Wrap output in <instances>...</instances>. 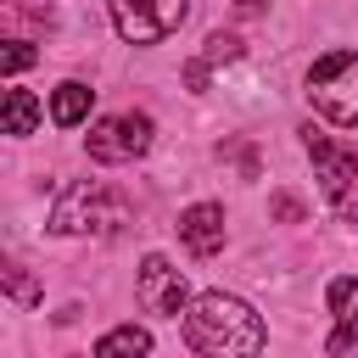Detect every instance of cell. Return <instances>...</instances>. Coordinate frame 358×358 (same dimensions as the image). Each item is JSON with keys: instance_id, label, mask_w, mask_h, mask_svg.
Instances as JSON below:
<instances>
[{"instance_id": "cell-8", "label": "cell", "mask_w": 358, "mask_h": 358, "mask_svg": "<svg viewBox=\"0 0 358 358\" xmlns=\"http://www.w3.org/2000/svg\"><path fill=\"white\" fill-rule=\"evenodd\" d=\"M179 241L196 252V257H213L224 246V207L218 201H196L179 213Z\"/></svg>"}, {"instance_id": "cell-10", "label": "cell", "mask_w": 358, "mask_h": 358, "mask_svg": "<svg viewBox=\"0 0 358 358\" xmlns=\"http://www.w3.org/2000/svg\"><path fill=\"white\" fill-rule=\"evenodd\" d=\"M90 101H95V90L78 84V78H67V84H56V95H50V117H56L62 129H78V123L90 117Z\"/></svg>"}, {"instance_id": "cell-2", "label": "cell", "mask_w": 358, "mask_h": 358, "mask_svg": "<svg viewBox=\"0 0 358 358\" xmlns=\"http://www.w3.org/2000/svg\"><path fill=\"white\" fill-rule=\"evenodd\" d=\"M308 101L336 129H358V50H330L308 73Z\"/></svg>"}, {"instance_id": "cell-3", "label": "cell", "mask_w": 358, "mask_h": 358, "mask_svg": "<svg viewBox=\"0 0 358 358\" xmlns=\"http://www.w3.org/2000/svg\"><path fill=\"white\" fill-rule=\"evenodd\" d=\"M123 224V201L101 185V179H78L62 190V201L50 207V229L56 235H90V229H117Z\"/></svg>"}, {"instance_id": "cell-12", "label": "cell", "mask_w": 358, "mask_h": 358, "mask_svg": "<svg viewBox=\"0 0 358 358\" xmlns=\"http://www.w3.org/2000/svg\"><path fill=\"white\" fill-rule=\"evenodd\" d=\"M39 117H45V112H39L34 90H17V84H11V90H6V134H34Z\"/></svg>"}, {"instance_id": "cell-4", "label": "cell", "mask_w": 358, "mask_h": 358, "mask_svg": "<svg viewBox=\"0 0 358 358\" xmlns=\"http://www.w3.org/2000/svg\"><path fill=\"white\" fill-rule=\"evenodd\" d=\"M308 157L319 168V190L336 207V218H358V157L319 129H308Z\"/></svg>"}, {"instance_id": "cell-6", "label": "cell", "mask_w": 358, "mask_h": 358, "mask_svg": "<svg viewBox=\"0 0 358 358\" xmlns=\"http://www.w3.org/2000/svg\"><path fill=\"white\" fill-rule=\"evenodd\" d=\"M151 151V117L145 112H117V117H101L90 129V157L95 162H134Z\"/></svg>"}, {"instance_id": "cell-14", "label": "cell", "mask_w": 358, "mask_h": 358, "mask_svg": "<svg viewBox=\"0 0 358 358\" xmlns=\"http://www.w3.org/2000/svg\"><path fill=\"white\" fill-rule=\"evenodd\" d=\"M6 291H11L17 302H39V291H34V280L22 274V263H6Z\"/></svg>"}, {"instance_id": "cell-13", "label": "cell", "mask_w": 358, "mask_h": 358, "mask_svg": "<svg viewBox=\"0 0 358 358\" xmlns=\"http://www.w3.org/2000/svg\"><path fill=\"white\" fill-rule=\"evenodd\" d=\"M235 56H241V39H235V34H213V39H207V50H201V62H207V67H213V62H235Z\"/></svg>"}, {"instance_id": "cell-7", "label": "cell", "mask_w": 358, "mask_h": 358, "mask_svg": "<svg viewBox=\"0 0 358 358\" xmlns=\"http://www.w3.org/2000/svg\"><path fill=\"white\" fill-rule=\"evenodd\" d=\"M134 296H140V308L145 313H190V291H185V274L168 263V257H145L140 263V280H134Z\"/></svg>"}, {"instance_id": "cell-1", "label": "cell", "mask_w": 358, "mask_h": 358, "mask_svg": "<svg viewBox=\"0 0 358 358\" xmlns=\"http://www.w3.org/2000/svg\"><path fill=\"white\" fill-rule=\"evenodd\" d=\"M185 341H190L201 358H257V352H263V319H257L241 296L207 291V296H196L190 313H185Z\"/></svg>"}, {"instance_id": "cell-9", "label": "cell", "mask_w": 358, "mask_h": 358, "mask_svg": "<svg viewBox=\"0 0 358 358\" xmlns=\"http://www.w3.org/2000/svg\"><path fill=\"white\" fill-rule=\"evenodd\" d=\"M330 313H336V330H330V352H347L358 341V280H330Z\"/></svg>"}, {"instance_id": "cell-5", "label": "cell", "mask_w": 358, "mask_h": 358, "mask_svg": "<svg viewBox=\"0 0 358 358\" xmlns=\"http://www.w3.org/2000/svg\"><path fill=\"white\" fill-rule=\"evenodd\" d=\"M112 28L123 34V45H157L185 22V0H106Z\"/></svg>"}, {"instance_id": "cell-15", "label": "cell", "mask_w": 358, "mask_h": 358, "mask_svg": "<svg viewBox=\"0 0 358 358\" xmlns=\"http://www.w3.org/2000/svg\"><path fill=\"white\" fill-rule=\"evenodd\" d=\"M28 62H34V45H22V39H11V45H6V56H0V67H6V78H17V73H22Z\"/></svg>"}, {"instance_id": "cell-11", "label": "cell", "mask_w": 358, "mask_h": 358, "mask_svg": "<svg viewBox=\"0 0 358 358\" xmlns=\"http://www.w3.org/2000/svg\"><path fill=\"white\" fill-rule=\"evenodd\" d=\"M145 352H151V336L140 324H117L95 341V358H145Z\"/></svg>"}]
</instances>
